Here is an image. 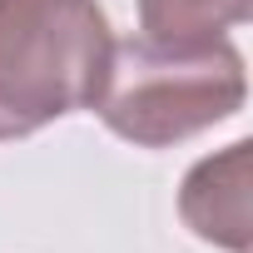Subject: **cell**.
<instances>
[{
	"instance_id": "1",
	"label": "cell",
	"mask_w": 253,
	"mask_h": 253,
	"mask_svg": "<svg viewBox=\"0 0 253 253\" xmlns=\"http://www.w3.org/2000/svg\"><path fill=\"white\" fill-rule=\"evenodd\" d=\"M109 50L99 0H0V144L94 109Z\"/></svg>"
},
{
	"instance_id": "2",
	"label": "cell",
	"mask_w": 253,
	"mask_h": 253,
	"mask_svg": "<svg viewBox=\"0 0 253 253\" xmlns=\"http://www.w3.org/2000/svg\"><path fill=\"white\" fill-rule=\"evenodd\" d=\"M248 99V70L238 45H154L144 35L114 40L94 114L104 129L139 149L184 144L233 119Z\"/></svg>"
},
{
	"instance_id": "3",
	"label": "cell",
	"mask_w": 253,
	"mask_h": 253,
	"mask_svg": "<svg viewBox=\"0 0 253 253\" xmlns=\"http://www.w3.org/2000/svg\"><path fill=\"white\" fill-rule=\"evenodd\" d=\"M253 144L233 139L228 149L199 159L184 184H179V218L194 238L223 248V253H248L253 238Z\"/></svg>"
},
{
	"instance_id": "4",
	"label": "cell",
	"mask_w": 253,
	"mask_h": 253,
	"mask_svg": "<svg viewBox=\"0 0 253 253\" xmlns=\"http://www.w3.org/2000/svg\"><path fill=\"white\" fill-rule=\"evenodd\" d=\"M139 35L154 45H209L248 25L253 0H134Z\"/></svg>"
}]
</instances>
